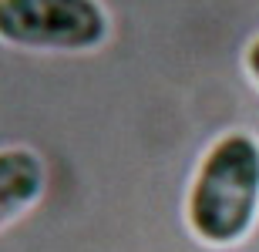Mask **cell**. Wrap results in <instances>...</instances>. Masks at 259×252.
<instances>
[{
  "label": "cell",
  "mask_w": 259,
  "mask_h": 252,
  "mask_svg": "<svg viewBox=\"0 0 259 252\" xmlns=\"http://www.w3.org/2000/svg\"><path fill=\"white\" fill-rule=\"evenodd\" d=\"M259 222V135L232 128L205 152L189 182L185 225L209 249H236Z\"/></svg>",
  "instance_id": "cell-1"
},
{
  "label": "cell",
  "mask_w": 259,
  "mask_h": 252,
  "mask_svg": "<svg viewBox=\"0 0 259 252\" xmlns=\"http://www.w3.org/2000/svg\"><path fill=\"white\" fill-rule=\"evenodd\" d=\"M111 37L101 0H0V44L40 54H95Z\"/></svg>",
  "instance_id": "cell-2"
},
{
  "label": "cell",
  "mask_w": 259,
  "mask_h": 252,
  "mask_svg": "<svg viewBox=\"0 0 259 252\" xmlns=\"http://www.w3.org/2000/svg\"><path fill=\"white\" fill-rule=\"evenodd\" d=\"M48 192V162L24 145L0 148V229L27 215Z\"/></svg>",
  "instance_id": "cell-3"
},
{
  "label": "cell",
  "mask_w": 259,
  "mask_h": 252,
  "mask_svg": "<svg viewBox=\"0 0 259 252\" xmlns=\"http://www.w3.org/2000/svg\"><path fill=\"white\" fill-rule=\"evenodd\" d=\"M242 68H246V78L259 87V34L246 44V51H242Z\"/></svg>",
  "instance_id": "cell-4"
}]
</instances>
